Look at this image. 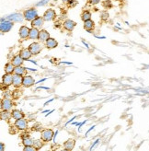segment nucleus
<instances>
[{
    "label": "nucleus",
    "instance_id": "obj_1",
    "mask_svg": "<svg viewBox=\"0 0 149 151\" xmlns=\"http://www.w3.org/2000/svg\"><path fill=\"white\" fill-rule=\"evenodd\" d=\"M24 16V19L27 20V21H32V20H34L35 19H37L39 17L38 15V10L34 7H31V9H29L27 10L24 11L23 13Z\"/></svg>",
    "mask_w": 149,
    "mask_h": 151
},
{
    "label": "nucleus",
    "instance_id": "obj_2",
    "mask_svg": "<svg viewBox=\"0 0 149 151\" xmlns=\"http://www.w3.org/2000/svg\"><path fill=\"white\" fill-rule=\"evenodd\" d=\"M55 137V133L52 129H44L41 133V139L43 142H50Z\"/></svg>",
    "mask_w": 149,
    "mask_h": 151
},
{
    "label": "nucleus",
    "instance_id": "obj_3",
    "mask_svg": "<svg viewBox=\"0 0 149 151\" xmlns=\"http://www.w3.org/2000/svg\"><path fill=\"white\" fill-rule=\"evenodd\" d=\"M14 24L10 20L5 19L4 18L1 19V23H0V31L1 32H8L12 28H13Z\"/></svg>",
    "mask_w": 149,
    "mask_h": 151
},
{
    "label": "nucleus",
    "instance_id": "obj_4",
    "mask_svg": "<svg viewBox=\"0 0 149 151\" xmlns=\"http://www.w3.org/2000/svg\"><path fill=\"white\" fill-rule=\"evenodd\" d=\"M55 17H56V12L53 9H47L44 12V14L43 16L44 21H52V20H53L55 19Z\"/></svg>",
    "mask_w": 149,
    "mask_h": 151
},
{
    "label": "nucleus",
    "instance_id": "obj_5",
    "mask_svg": "<svg viewBox=\"0 0 149 151\" xmlns=\"http://www.w3.org/2000/svg\"><path fill=\"white\" fill-rule=\"evenodd\" d=\"M29 49H30V51L31 52L32 55H37L41 53L43 47H41V44L39 43H32L30 44Z\"/></svg>",
    "mask_w": 149,
    "mask_h": 151
},
{
    "label": "nucleus",
    "instance_id": "obj_6",
    "mask_svg": "<svg viewBox=\"0 0 149 151\" xmlns=\"http://www.w3.org/2000/svg\"><path fill=\"white\" fill-rule=\"evenodd\" d=\"M13 76L14 75L6 73V74L2 76V84L5 86V87H8V86H10V85H13Z\"/></svg>",
    "mask_w": 149,
    "mask_h": 151
},
{
    "label": "nucleus",
    "instance_id": "obj_7",
    "mask_svg": "<svg viewBox=\"0 0 149 151\" xmlns=\"http://www.w3.org/2000/svg\"><path fill=\"white\" fill-rule=\"evenodd\" d=\"M30 31H31V29L28 28L27 26H21L19 28V37L23 39V40H26L30 37Z\"/></svg>",
    "mask_w": 149,
    "mask_h": 151
},
{
    "label": "nucleus",
    "instance_id": "obj_8",
    "mask_svg": "<svg viewBox=\"0 0 149 151\" xmlns=\"http://www.w3.org/2000/svg\"><path fill=\"white\" fill-rule=\"evenodd\" d=\"M7 20H10L12 22H22L24 19V16L20 13H13L9 16H7Z\"/></svg>",
    "mask_w": 149,
    "mask_h": 151
},
{
    "label": "nucleus",
    "instance_id": "obj_9",
    "mask_svg": "<svg viewBox=\"0 0 149 151\" xmlns=\"http://www.w3.org/2000/svg\"><path fill=\"white\" fill-rule=\"evenodd\" d=\"M13 107V102L12 100L9 99H3L1 101V108L3 111H8L9 112L10 110Z\"/></svg>",
    "mask_w": 149,
    "mask_h": 151
},
{
    "label": "nucleus",
    "instance_id": "obj_10",
    "mask_svg": "<svg viewBox=\"0 0 149 151\" xmlns=\"http://www.w3.org/2000/svg\"><path fill=\"white\" fill-rule=\"evenodd\" d=\"M35 84H36L35 80L31 76H23V86L25 88H30Z\"/></svg>",
    "mask_w": 149,
    "mask_h": 151
},
{
    "label": "nucleus",
    "instance_id": "obj_11",
    "mask_svg": "<svg viewBox=\"0 0 149 151\" xmlns=\"http://www.w3.org/2000/svg\"><path fill=\"white\" fill-rule=\"evenodd\" d=\"M76 26V23L72 19H65L64 21V28L68 31H72Z\"/></svg>",
    "mask_w": 149,
    "mask_h": 151
},
{
    "label": "nucleus",
    "instance_id": "obj_12",
    "mask_svg": "<svg viewBox=\"0 0 149 151\" xmlns=\"http://www.w3.org/2000/svg\"><path fill=\"white\" fill-rule=\"evenodd\" d=\"M15 126L17 128H18L19 130H26L27 127H28V123L27 121L24 119H20V120H17L15 122Z\"/></svg>",
    "mask_w": 149,
    "mask_h": 151
},
{
    "label": "nucleus",
    "instance_id": "obj_13",
    "mask_svg": "<svg viewBox=\"0 0 149 151\" xmlns=\"http://www.w3.org/2000/svg\"><path fill=\"white\" fill-rule=\"evenodd\" d=\"M13 86L15 88H19L23 86V76L14 75L13 76Z\"/></svg>",
    "mask_w": 149,
    "mask_h": 151
},
{
    "label": "nucleus",
    "instance_id": "obj_14",
    "mask_svg": "<svg viewBox=\"0 0 149 151\" xmlns=\"http://www.w3.org/2000/svg\"><path fill=\"white\" fill-rule=\"evenodd\" d=\"M23 62H24V59L22 58L20 55H15L13 58L11 60V63L13 64V66L16 67H20L23 65Z\"/></svg>",
    "mask_w": 149,
    "mask_h": 151
},
{
    "label": "nucleus",
    "instance_id": "obj_15",
    "mask_svg": "<svg viewBox=\"0 0 149 151\" xmlns=\"http://www.w3.org/2000/svg\"><path fill=\"white\" fill-rule=\"evenodd\" d=\"M43 23H44L43 18V17H38L37 19H35L34 20H32V21H31V27H32V28H37V29H39V28L43 27Z\"/></svg>",
    "mask_w": 149,
    "mask_h": 151
},
{
    "label": "nucleus",
    "instance_id": "obj_16",
    "mask_svg": "<svg viewBox=\"0 0 149 151\" xmlns=\"http://www.w3.org/2000/svg\"><path fill=\"white\" fill-rule=\"evenodd\" d=\"M19 55H20V56H21L24 60H30L31 57V55H32L31 52L30 51V49H29V48H24V49H22V50L20 51Z\"/></svg>",
    "mask_w": 149,
    "mask_h": 151
},
{
    "label": "nucleus",
    "instance_id": "obj_17",
    "mask_svg": "<svg viewBox=\"0 0 149 151\" xmlns=\"http://www.w3.org/2000/svg\"><path fill=\"white\" fill-rule=\"evenodd\" d=\"M11 115H12V118L17 121V120L23 119L25 114L21 111H19V110H13V111L11 112Z\"/></svg>",
    "mask_w": 149,
    "mask_h": 151
},
{
    "label": "nucleus",
    "instance_id": "obj_18",
    "mask_svg": "<svg viewBox=\"0 0 149 151\" xmlns=\"http://www.w3.org/2000/svg\"><path fill=\"white\" fill-rule=\"evenodd\" d=\"M45 45L48 49H53V48H56L58 46V43L55 39L53 38H49L46 42H45Z\"/></svg>",
    "mask_w": 149,
    "mask_h": 151
},
{
    "label": "nucleus",
    "instance_id": "obj_19",
    "mask_svg": "<svg viewBox=\"0 0 149 151\" xmlns=\"http://www.w3.org/2000/svg\"><path fill=\"white\" fill-rule=\"evenodd\" d=\"M39 34L40 31L37 28H31L30 31V40H39Z\"/></svg>",
    "mask_w": 149,
    "mask_h": 151
},
{
    "label": "nucleus",
    "instance_id": "obj_20",
    "mask_svg": "<svg viewBox=\"0 0 149 151\" xmlns=\"http://www.w3.org/2000/svg\"><path fill=\"white\" fill-rule=\"evenodd\" d=\"M51 38L50 37V33L45 30H41L40 31V34H39V41L41 42H46V41Z\"/></svg>",
    "mask_w": 149,
    "mask_h": 151
},
{
    "label": "nucleus",
    "instance_id": "obj_21",
    "mask_svg": "<svg viewBox=\"0 0 149 151\" xmlns=\"http://www.w3.org/2000/svg\"><path fill=\"white\" fill-rule=\"evenodd\" d=\"M95 27V23L92 19L86 20V21H84V29L86 30L88 32H92L91 31H93V29Z\"/></svg>",
    "mask_w": 149,
    "mask_h": 151
},
{
    "label": "nucleus",
    "instance_id": "obj_22",
    "mask_svg": "<svg viewBox=\"0 0 149 151\" xmlns=\"http://www.w3.org/2000/svg\"><path fill=\"white\" fill-rule=\"evenodd\" d=\"M74 146H76V141L74 139H68L67 141L64 143V148L71 151L74 149Z\"/></svg>",
    "mask_w": 149,
    "mask_h": 151
},
{
    "label": "nucleus",
    "instance_id": "obj_23",
    "mask_svg": "<svg viewBox=\"0 0 149 151\" xmlns=\"http://www.w3.org/2000/svg\"><path fill=\"white\" fill-rule=\"evenodd\" d=\"M27 71V67H24L22 66L20 67H16L14 69V75H19V76H23L25 75V73Z\"/></svg>",
    "mask_w": 149,
    "mask_h": 151
},
{
    "label": "nucleus",
    "instance_id": "obj_24",
    "mask_svg": "<svg viewBox=\"0 0 149 151\" xmlns=\"http://www.w3.org/2000/svg\"><path fill=\"white\" fill-rule=\"evenodd\" d=\"M4 69H5V73H7V74H14L15 67L13 66V64L11 62H9L5 65V68Z\"/></svg>",
    "mask_w": 149,
    "mask_h": 151
},
{
    "label": "nucleus",
    "instance_id": "obj_25",
    "mask_svg": "<svg viewBox=\"0 0 149 151\" xmlns=\"http://www.w3.org/2000/svg\"><path fill=\"white\" fill-rule=\"evenodd\" d=\"M91 17H92V15H91V12L88 11V10H85L81 14V19H82L83 21H86V20L91 19Z\"/></svg>",
    "mask_w": 149,
    "mask_h": 151
},
{
    "label": "nucleus",
    "instance_id": "obj_26",
    "mask_svg": "<svg viewBox=\"0 0 149 151\" xmlns=\"http://www.w3.org/2000/svg\"><path fill=\"white\" fill-rule=\"evenodd\" d=\"M22 143L24 146H33V143H34V139L33 138H31L30 136H27L26 138H24V139H22Z\"/></svg>",
    "mask_w": 149,
    "mask_h": 151
},
{
    "label": "nucleus",
    "instance_id": "obj_27",
    "mask_svg": "<svg viewBox=\"0 0 149 151\" xmlns=\"http://www.w3.org/2000/svg\"><path fill=\"white\" fill-rule=\"evenodd\" d=\"M10 117H12L11 112H9L8 111H2V112H1V118H2V120L8 121V119H9Z\"/></svg>",
    "mask_w": 149,
    "mask_h": 151
},
{
    "label": "nucleus",
    "instance_id": "obj_28",
    "mask_svg": "<svg viewBox=\"0 0 149 151\" xmlns=\"http://www.w3.org/2000/svg\"><path fill=\"white\" fill-rule=\"evenodd\" d=\"M43 146V140L41 139H37V140H34V143H33V146L37 149L39 150L40 148H41V146Z\"/></svg>",
    "mask_w": 149,
    "mask_h": 151
},
{
    "label": "nucleus",
    "instance_id": "obj_29",
    "mask_svg": "<svg viewBox=\"0 0 149 151\" xmlns=\"http://www.w3.org/2000/svg\"><path fill=\"white\" fill-rule=\"evenodd\" d=\"M110 17V14L108 13V11H102L101 13H100V19L101 20H108V19H109Z\"/></svg>",
    "mask_w": 149,
    "mask_h": 151
},
{
    "label": "nucleus",
    "instance_id": "obj_30",
    "mask_svg": "<svg viewBox=\"0 0 149 151\" xmlns=\"http://www.w3.org/2000/svg\"><path fill=\"white\" fill-rule=\"evenodd\" d=\"M23 151H37V149L33 146H24Z\"/></svg>",
    "mask_w": 149,
    "mask_h": 151
},
{
    "label": "nucleus",
    "instance_id": "obj_31",
    "mask_svg": "<svg viewBox=\"0 0 149 151\" xmlns=\"http://www.w3.org/2000/svg\"><path fill=\"white\" fill-rule=\"evenodd\" d=\"M103 6L105 7H112V4H111L110 0H105V1L103 2Z\"/></svg>",
    "mask_w": 149,
    "mask_h": 151
},
{
    "label": "nucleus",
    "instance_id": "obj_32",
    "mask_svg": "<svg viewBox=\"0 0 149 151\" xmlns=\"http://www.w3.org/2000/svg\"><path fill=\"white\" fill-rule=\"evenodd\" d=\"M49 1H50V0H41V2H39V3L36 4V6H37V7H43V6H44V5H46V4H47Z\"/></svg>",
    "mask_w": 149,
    "mask_h": 151
},
{
    "label": "nucleus",
    "instance_id": "obj_33",
    "mask_svg": "<svg viewBox=\"0 0 149 151\" xmlns=\"http://www.w3.org/2000/svg\"><path fill=\"white\" fill-rule=\"evenodd\" d=\"M76 4H77L76 0H71V1H69L68 6L71 7H74V6H76Z\"/></svg>",
    "mask_w": 149,
    "mask_h": 151
},
{
    "label": "nucleus",
    "instance_id": "obj_34",
    "mask_svg": "<svg viewBox=\"0 0 149 151\" xmlns=\"http://www.w3.org/2000/svg\"><path fill=\"white\" fill-rule=\"evenodd\" d=\"M88 2L91 4V5H97V4L100 2V0H89Z\"/></svg>",
    "mask_w": 149,
    "mask_h": 151
},
{
    "label": "nucleus",
    "instance_id": "obj_35",
    "mask_svg": "<svg viewBox=\"0 0 149 151\" xmlns=\"http://www.w3.org/2000/svg\"><path fill=\"white\" fill-rule=\"evenodd\" d=\"M5 150V145H4V143H0V151H4Z\"/></svg>",
    "mask_w": 149,
    "mask_h": 151
},
{
    "label": "nucleus",
    "instance_id": "obj_36",
    "mask_svg": "<svg viewBox=\"0 0 149 151\" xmlns=\"http://www.w3.org/2000/svg\"><path fill=\"white\" fill-rule=\"evenodd\" d=\"M45 80H47V78H43V79H40L39 81H37L36 84H39V83H41V82H44Z\"/></svg>",
    "mask_w": 149,
    "mask_h": 151
},
{
    "label": "nucleus",
    "instance_id": "obj_37",
    "mask_svg": "<svg viewBox=\"0 0 149 151\" xmlns=\"http://www.w3.org/2000/svg\"><path fill=\"white\" fill-rule=\"evenodd\" d=\"M98 141H99V139H97L96 141H95V143H94V144L92 145V146H91V149H93V148H94V146H96V145L98 144Z\"/></svg>",
    "mask_w": 149,
    "mask_h": 151
},
{
    "label": "nucleus",
    "instance_id": "obj_38",
    "mask_svg": "<svg viewBox=\"0 0 149 151\" xmlns=\"http://www.w3.org/2000/svg\"><path fill=\"white\" fill-rule=\"evenodd\" d=\"M53 100H55V99H52V100H50L46 101V102H45V103H44V106H46V105H47L48 103H50V102H52V101H53Z\"/></svg>",
    "mask_w": 149,
    "mask_h": 151
},
{
    "label": "nucleus",
    "instance_id": "obj_39",
    "mask_svg": "<svg viewBox=\"0 0 149 151\" xmlns=\"http://www.w3.org/2000/svg\"><path fill=\"white\" fill-rule=\"evenodd\" d=\"M49 89V88H47V87H39V88H37V89Z\"/></svg>",
    "mask_w": 149,
    "mask_h": 151
},
{
    "label": "nucleus",
    "instance_id": "obj_40",
    "mask_svg": "<svg viewBox=\"0 0 149 151\" xmlns=\"http://www.w3.org/2000/svg\"><path fill=\"white\" fill-rule=\"evenodd\" d=\"M82 43L85 44V45H86V48H89V46H88V43H86L85 42V41H82Z\"/></svg>",
    "mask_w": 149,
    "mask_h": 151
},
{
    "label": "nucleus",
    "instance_id": "obj_41",
    "mask_svg": "<svg viewBox=\"0 0 149 151\" xmlns=\"http://www.w3.org/2000/svg\"><path fill=\"white\" fill-rule=\"evenodd\" d=\"M61 64H65V65H72L71 62H61Z\"/></svg>",
    "mask_w": 149,
    "mask_h": 151
},
{
    "label": "nucleus",
    "instance_id": "obj_42",
    "mask_svg": "<svg viewBox=\"0 0 149 151\" xmlns=\"http://www.w3.org/2000/svg\"><path fill=\"white\" fill-rule=\"evenodd\" d=\"M63 1V3H65V4H68L69 1H71V0H62Z\"/></svg>",
    "mask_w": 149,
    "mask_h": 151
},
{
    "label": "nucleus",
    "instance_id": "obj_43",
    "mask_svg": "<svg viewBox=\"0 0 149 151\" xmlns=\"http://www.w3.org/2000/svg\"><path fill=\"white\" fill-rule=\"evenodd\" d=\"M94 127H95V126H92V127H91V128H90V129L88 130V132H86V134H88V133H89V132L91 131V130H92V129L94 128Z\"/></svg>",
    "mask_w": 149,
    "mask_h": 151
},
{
    "label": "nucleus",
    "instance_id": "obj_44",
    "mask_svg": "<svg viewBox=\"0 0 149 151\" xmlns=\"http://www.w3.org/2000/svg\"><path fill=\"white\" fill-rule=\"evenodd\" d=\"M30 62H31L32 64H34V65H36V66H37V65H38V64H37V63L35 62V61H32V60H30Z\"/></svg>",
    "mask_w": 149,
    "mask_h": 151
},
{
    "label": "nucleus",
    "instance_id": "obj_45",
    "mask_svg": "<svg viewBox=\"0 0 149 151\" xmlns=\"http://www.w3.org/2000/svg\"><path fill=\"white\" fill-rule=\"evenodd\" d=\"M61 151H71V150H68V149H66V148H65V149H63V150H61Z\"/></svg>",
    "mask_w": 149,
    "mask_h": 151
},
{
    "label": "nucleus",
    "instance_id": "obj_46",
    "mask_svg": "<svg viewBox=\"0 0 149 151\" xmlns=\"http://www.w3.org/2000/svg\"><path fill=\"white\" fill-rule=\"evenodd\" d=\"M115 1H121V0H115Z\"/></svg>",
    "mask_w": 149,
    "mask_h": 151
},
{
    "label": "nucleus",
    "instance_id": "obj_47",
    "mask_svg": "<svg viewBox=\"0 0 149 151\" xmlns=\"http://www.w3.org/2000/svg\"><path fill=\"white\" fill-rule=\"evenodd\" d=\"M53 1H58V0H53Z\"/></svg>",
    "mask_w": 149,
    "mask_h": 151
}]
</instances>
